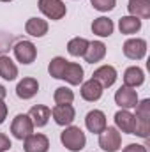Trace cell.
Here are the masks:
<instances>
[{
	"label": "cell",
	"instance_id": "obj_1",
	"mask_svg": "<svg viewBox=\"0 0 150 152\" xmlns=\"http://www.w3.org/2000/svg\"><path fill=\"white\" fill-rule=\"evenodd\" d=\"M62 145L71 152H79L87 145V136L78 126H66V129L60 133Z\"/></svg>",
	"mask_w": 150,
	"mask_h": 152
},
{
	"label": "cell",
	"instance_id": "obj_2",
	"mask_svg": "<svg viewBox=\"0 0 150 152\" xmlns=\"http://www.w3.org/2000/svg\"><path fill=\"white\" fill-rule=\"evenodd\" d=\"M150 99H143L141 103L136 104V126H134V134L141 138H149L150 133Z\"/></svg>",
	"mask_w": 150,
	"mask_h": 152
},
{
	"label": "cell",
	"instance_id": "obj_3",
	"mask_svg": "<svg viewBox=\"0 0 150 152\" xmlns=\"http://www.w3.org/2000/svg\"><path fill=\"white\" fill-rule=\"evenodd\" d=\"M37 5H39V11H41L46 18L53 20V21L62 20V18L66 16V12H67L66 4H64L62 0H39Z\"/></svg>",
	"mask_w": 150,
	"mask_h": 152
},
{
	"label": "cell",
	"instance_id": "obj_4",
	"mask_svg": "<svg viewBox=\"0 0 150 152\" xmlns=\"http://www.w3.org/2000/svg\"><path fill=\"white\" fill-rule=\"evenodd\" d=\"M99 147L104 152H117L122 147V134L117 127H106L99 134Z\"/></svg>",
	"mask_w": 150,
	"mask_h": 152
},
{
	"label": "cell",
	"instance_id": "obj_5",
	"mask_svg": "<svg viewBox=\"0 0 150 152\" xmlns=\"http://www.w3.org/2000/svg\"><path fill=\"white\" fill-rule=\"evenodd\" d=\"M11 133L16 140H25L34 133V124L30 120V117L25 113H20L14 117L12 124H11Z\"/></svg>",
	"mask_w": 150,
	"mask_h": 152
},
{
	"label": "cell",
	"instance_id": "obj_6",
	"mask_svg": "<svg viewBox=\"0 0 150 152\" xmlns=\"http://www.w3.org/2000/svg\"><path fill=\"white\" fill-rule=\"evenodd\" d=\"M14 57L21 64H32L37 57V48L32 41H20L14 44Z\"/></svg>",
	"mask_w": 150,
	"mask_h": 152
},
{
	"label": "cell",
	"instance_id": "obj_7",
	"mask_svg": "<svg viewBox=\"0 0 150 152\" xmlns=\"http://www.w3.org/2000/svg\"><path fill=\"white\" fill-rule=\"evenodd\" d=\"M124 55L131 60H141L147 55V41L140 37L127 39L124 42Z\"/></svg>",
	"mask_w": 150,
	"mask_h": 152
},
{
	"label": "cell",
	"instance_id": "obj_8",
	"mask_svg": "<svg viewBox=\"0 0 150 152\" xmlns=\"http://www.w3.org/2000/svg\"><path fill=\"white\" fill-rule=\"evenodd\" d=\"M115 103L122 108V110H131V108H136L138 104V92L131 87H120L115 94Z\"/></svg>",
	"mask_w": 150,
	"mask_h": 152
},
{
	"label": "cell",
	"instance_id": "obj_9",
	"mask_svg": "<svg viewBox=\"0 0 150 152\" xmlns=\"http://www.w3.org/2000/svg\"><path fill=\"white\" fill-rule=\"evenodd\" d=\"M85 124H87V129L94 134H101L106 127H108V122H106V115L103 113L101 110H92L88 112L85 117Z\"/></svg>",
	"mask_w": 150,
	"mask_h": 152
},
{
	"label": "cell",
	"instance_id": "obj_10",
	"mask_svg": "<svg viewBox=\"0 0 150 152\" xmlns=\"http://www.w3.org/2000/svg\"><path fill=\"white\" fill-rule=\"evenodd\" d=\"M51 117L58 126H71L74 122L76 112L73 104H55L51 110Z\"/></svg>",
	"mask_w": 150,
	"mask_h": 152
},
{
	"label": "cell",
	"instance_id": "obj_11",
	"mask_svg": "<svg viewBox=\"0 0 150 152\" xmlns=\"http://www.w3.org/2000/svg\"><path fill=\"white\" fill-rule=\"evenodd\" d=\"M23 149L25 152H48L50 149V140L46 134H30L28 138H25V143H23Z\"/></svg>",
	"mask_w": 150,
	"mask_h": 152
},
{
	"label": "cell",
	"instance_id": "obj_12",
	"mask_svg": "<svg viewBox=\"0 0 150 152\" xmlns=\"http://www.w3.org/2000/svg\"><path fill=\"white\" fill-rule=\"evenodd\" d=\"M92 78H94L103 88H108V87H111L113 83L117 81V69H115L113 66H101L99 69L94 71Z\"/></svg>",
	"mask_w": 150,
	"mask_h": 152
},
{
	"label": "cell",
	"instance_id": "obj_13",
	"mask_svg": "<svg viewBox=\"0 0 150 152\" xmlns=\"http://www.w3.org/2000/svg\"><path fill=\"white\" fill-rule=\"evenodd\" d=\"M115 124H117V129L122 131V133H127V134H134V126H136V120H134V115L131 113L129 110H120L115 113Z\"/></svg>",
	"mask_w": 150,
	"mask_h": 152
},
{
	"label": "cell",
	"instance_id": "obj_14",
	"mask_svg": "<svg viewBox=\"0 0 150 152\" xmlns=\"http://www.w3.org/2000/svg\"><path fill=\"white\" fill-rule=\"evenodd\" d=\"M39 90V81L36 78H23L18 85H16V96L20 99H32Z\"/></svg>",
	"mask_w": 150,
	"mask_h": 152
},
{
	"label": "cell",
	"instance_id": "obj_15",
	"mask_svg": "<svg viewBox=\"0 0 150 152\" xmlns=\"http://www.w3.org/2000/svg\"><path fill=\"white\" fill-rule=\"evenodd\" d=\"M103 87L94 80V78H90L88 81H85L83 85H81V97L85 99V101H88V103H94V101H99L101 97H103Z\"/></svg>",
	"mask_w": 150,
	"mask_h": 152
},
{
	"label": "cell",
	"instance_id": "obj_16",
	"mask_svg": "<svg viewBox=\"0 0 150 152\" xmlns=\"http://www.w3.org/2000/svg\"><path fill=\"white\" fill-rule=\"evenodd\" d=\"M85 60L88 64H95V62H101L104 57H106V44L101 42V41H92L88 42V48L85 51Z\"/></svg>",
	"mask_w": 150,
	"mask_h": 152
},
{
	"label": "cell",
	"instance_id": "obj_17",
	"mask_svg": "<svg viewBox=\"0 0 150 152\" xmlns=\"http://www.w3.org/2000/svg\"><path fill=\"white\" fill-rule=\"evenodd\" d=\"M60 80H66L69 85H79L83 83V67L76 62H69L66 64V69L62 73V78Z\"/></svg>",
	"mask_w": 150,
	"mask_h": 152
},
{
	"label": "cell",
	"instance_id": "obj_18",
	"mask_svg": "<svg viewBox=\"0 0 150 152\" xmlns=\"http://www.w3.org/2000/svg\"><path fill=\"white\" fill-rule=\"evenodd\" d=\"M28 117H30L34 127H36V126H37V127H44V126L48 124L50 117H51V110H50L48 106H44V104H36V106L30 108Z\"/></svg>",
	"mask_w": 150,
	"mask_h": 152
},
{
	"label": "cell",
	"instance_id": "obj_19",
	"mask_svg": "<svg viewBox=\"0 0 150 152\" xmlns=\"http://www.w3.org/2000/svg\"><path fill=\"white\" fill-rule=\"evenodd\" d=\"M25 32L32 37H42L48 34V21L42 18H30L25 23Z\"/></svg>",
	"mask_w": 150,
	"mask_h": 152
},
{
	"label": "cell",
	"instance_id": "obj_20",
	"mask_svg": "<svg viewBox=\"0 0 150 152\" xmlns=\"http://www.w3.org/2000/svg\"><path fill=\"white\" fill-rule=\"evenodd\" d=\"M145 81V73L143 69L133 66V67H127L125 73H124V85L125 87H131V88H136L140 85H143Z\"/></svg>",
	"mask_w": 150,
	"mask_h": 152
},
{
	"label": "cell",
	"instance_id": "obj_21",
	"mask_svg": "<svg viewBox=\"0 0 150 152\" xmlns=\"http://www.w3.org/2000/svg\"><path fill=\"white\" fill-rule=\"evenodd\" d=\"M113 28H115L113 21L110 18H106V16L95 18L94 23H92V32L95 36H99V37H110L113 34Z\"/></svg>",
	"mask_w": 150,
	"mask_h": 152
},
{
	"label": "cell",
	"instance_id": "obj_22",
	"mask_svg": "<svg viewBox=\"0 0 150 152\" xmlns=\"http://www.w3.org/2000/svg\"><path fill=\"white\" fill-rule=\"evenodd\" d=\"M129 14L136 18H150V0H129Z\"/></svg>",
	"mask_w": 150,
	"mask_h": 152
},
{
	"label": "cell",
	"instance_id": "obj_23",
	"mask_svg": "<svg viewBox=\"0 0 150 152\" xmlns=\"http://www.w3.org/2000/svg\"><path fill=\"white\" fill-rule=\"evenodd\" d=\"M118 28L122 34L125 36H131V34H136L140 28H141V20L136 18V16H122L120 21H118Z\"/></svg>",
	"mask_w": 150,
	"mask_h": 152
},
{
	"label": "cell",
	"instance_id": "obj_24",
	"mask_svg": "<svg viewBox=\"0 0 150 152\" xmlns=\"http://www.w3.org/2000/svg\"><path fill=\"white\" fill-rule=\"evenodd\" d=\"M0 76L7 81H12L16 80L18 76V67L16 64L7 57V55H0Z\"/></svg>",
	"mask_w": 150,
	"mask_h": 152
},
{
	"label": "cell",
	"instance_id": "obj_25",
	"mask_svg": "<svg viewBox=\"0 0 150 152\" xmlns=\"http://www.w3.org/2000/svg\"><path fill=\"white\" fill-rule=\"evenodd\" d=\"M88 48V41L85 37H74L67 42V51L73 57H83Z\"/></svg>",
	"mask_w": 150,
	"mask_h": 152
},
{
	"label": "cell",
	"instance_id": "obj_26",
	"mask_svg": "<svg viewBox=\"0 0 150 152\" xmlns=\"http://www.w3.org/2000/svg\"><path fill=\"white\" fill-rule=\"evenodd\" d=\"M53 99L57 104H71L74 101V92L67 87H58L53 94Z\"/></svg>",
	"mask_w": 150,
	"mask_h": 152
},
{
	"label": "cell",
	"instance_id": "obj_27",
	"mask_svg": "<svg viewBox=\"0 0 150 152\" xmlns=\"http://www.w3.org/2000/svg\"><path fill=\"white\" fill-rule=\"evenodd\" d=\"M66 64H67V60H66L64 57H55V58H51V62H50V66H48L50 76L60 80V78H62V73H64V69H66Z\"/></svg>",
	"mask_w": 150,
	"mask_h": 152
},
{
	"label": "cell",
	"instance_id": "obj_28",
	"mask_svg": "<svg viewBox=\"0 0 150 152\" xmlns=\"http://www.w3.org/2000/svg\"><path fill=\"white\" fill-rule=\"evenodd\" d=\"M90 2H92L94 9H97L101 12H108V11L115 9V5H117V0H90Z\"/></svg>",
	"mask_w": 150,
	"mask_h": 152
},
{
	"label": "cell",
	"instance_id": "obj_29",
	"mask_svg": "<svg viewBox=\"0 0 150 152\" xmlns=\"http://www.w3.org/2000/svg\"><path fill=\"white\" fill-rule=\"evenodd\" d=\"M11 36L9 34H4V32H0V53L2 51H5L7 48H9V44H11Z\"/></svg>",
	"mask_w": 150,
	"mask_h": 152
},
{
	"label": "cell",
	"instance_id": "obj_30",
	"mask_svg": "<svg viewBox=\"0 0 150 152\" xmlns=\"http://www.w3.org/2000/svg\"><path fill=\"white\" fill-rule=\"evenodd\" d=\"M11 149V140H9V136H5V134H2L0 133V152H5Z\"/></svg>",
	"mask_w": 150,
	"mask_h": 152
},
{
	"label": "cell",
	"instance_id": "obj_31",
	"mask_svg": "<svg viewBox=\"0 0 150 152\" xmlns=\"http://www.w3.org/2000/svg\"><path fill=\"white\" fill-rule=\"evenodd\" d=\"M122 152H147V147L145 145H138V143H131V145H127Z\"/></svg>",
	"mask_w": 150,
	"mask_h": 152
},
{
	"label": "cell",
	"instance_id": "obj_32",
	"mask_svg": "<svg viewBox=\"0 0 150 152\" xmlns=\"http://www.w3.org/2000/svg\"><path fill=\"white\" fill-rule=\"evenodd\" d=\"M7 118V104L4 103V99H0V126L5 122Z\"/></svg>",
	"mask_w": 150,
	"mask_h": 152
},
{
	"label": "cell",
	"instance_id": "obj_33",
	"mask_svg": "<svg viewBox=\"0 0 150 152\" xmlns=\"http://www.w3.org/2000/svg\"><path fill=\"white\" fill-rule=\"evenodd\" d=\"M7 96V90H5V87L4 85H0V99H4Z\"/></svg>",
	"mask_w": 150,
	"mask_h": 152
},
{
	"label": "cell",
	"instance_id": "obj_34",
	"mask_svg": "<svg viewBox=\"0 0 150 152\" xmlns=\"http://www.w3.org/2000/svg\"><path fill=\"white\" fill-rule=\"evenodd\" d=\"M0 2H12V0H0Z\"/></svg>",
	"mask_w": 150,
	"mask_h": 152
}]
</instances>
